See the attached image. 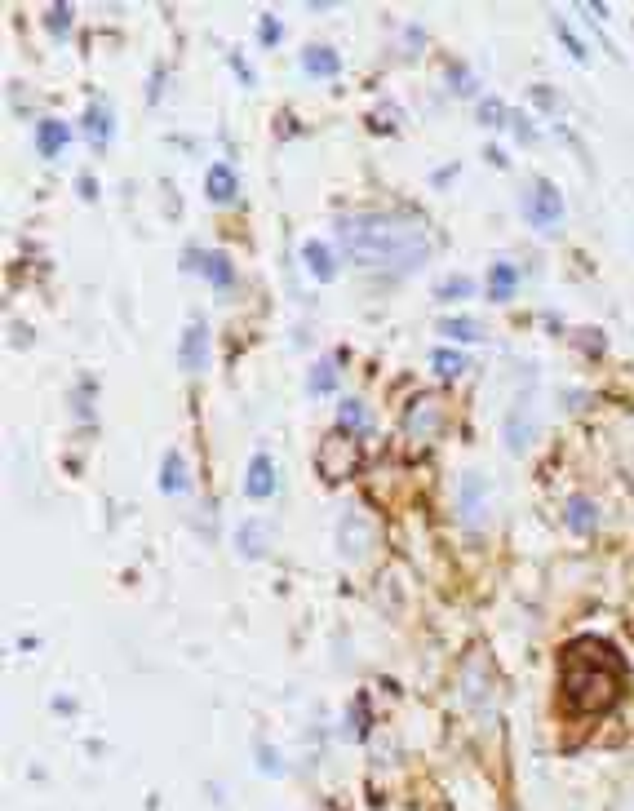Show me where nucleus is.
<instances>
[{"mask_svg": "<svg viewBox=\"0 0 634 811\" xmlns=\"http://www.w3.org/2000/svg\"><path fill=\"white\" fill-rule=\"evenodd\" d=\"M519 289V266L515 262H493V271H488V297L493 302H510Z\"/></svg>", "mask_w": 634, "mask_h": 811, "instance_id": "obj_13", "label": "nucleus"}, {"mask_svg": "<svg viewBox=\"0 0 634 811\" xmlns=\"http://www.w3.org/2000/svg\"><path fill=\"white\" fill-rule=\"evenodd\" d=\"M550 23H555V36H559V40H564V49H568V54H572V58H577V63H590L586 45H581V40H577V36H572V32H568V23H564V18H550Z\"/></svg>", "mask_w": 634, "mask_h": 811, "instance_id": "obj_22", "label": "nucleus"}, {"mask_svg": "<svg viewBox=\"0 0 634 811\" xmlns=\"http://www.w3.org/2000/svg\"><path fill=\"white\" fill-rule=\"evenodd\" d=\"M89 142H94V147H102V142H107L111 138V111L107 107H89Z\"/></svg>", "mask_w": 634, "mask_h": 811, "instance_id": "obj_20", "label": "nucleus"}, {"mask_svg": "<svg viewBox=\"0 0 634 811\" xmlns=\"http://www.w3.org/2000/svg\"><path fill=\"white\" fill-rule=\"evenodd\" d=\"M337 240L360 271L382 275H413L431 253L426 227L395 218V213H351V218L337 222Z\"/></svg>", "mask_w": 634, "mask_h": 811, "instance_id": "obj_1", "label": "nucleus"}, {"mask_svg": "<svg viewBox=\"0 0 634 811\" xmlns=\"http://www.w3.org/2000/svg\"><path fill=\"white\" fill-rule=\"evenodd\" d=\"M333 382H337V377H333V364H315V373H311V390H315V395H329Z\"/></svg>", "mask_w": 634, "mask_h": 811, "instance_id": "obj_25", "label": "nucleus"}, {"mask_svg": "<svg viewBox=\"0 0 634 811\" xmlns=\"http://www.w3.org/2000/svg\"><path fill=\"white\" fill-rule=\"evenodd\" d=\"M235 191H240V178H235V169H231V164H222V160H213L209 173H204V195H209L213 204H231Z\"/></svg>", "mask_w": 634, "mask_h": 811, "instance_id": "obj_9", "label": "nucleus"}, {"mask_svg": "<svg viewBox=\"0 0 634 811\" xmlns=\"http://www.w3.org/2000/svg\"><path fill=\"white\" fill-rule=\"evenodd\" d=\"M453 89H457V94H475V85H470L466 67H453Z\"/></svg>", "mask_w": 634, "mask_h": 811, "instance_id": "obj_28", "label": "nucleus"}, {"mask_svg": "<svg viewBox=\"0 0 634 811\" xmlns=\"http://www.w3.org/2000/svg\"><path fill=\"white\" fill-rule=\"evenodd\" d=\"M621 683H626V661L603 639H572L559 656V687L572 714H608L621 701Z\"/></svg>", "mask_w": 634, "mask_h": 811, "instance_id": "obj_2", "label": "nucleus"}, {"mask_svg": "<svg viewBox=\"0 0 634 811\" xmlns=\"http://www.w3.org/2000/svg\"><path fill=\"white\" fill-rule=\"evenodd\" d=\"M204 280H209L213 289H231V284H235V266H231L227 253H209V258H204Z\"/></svg>", "mask_w": 634, "mask_h": 811, "instance_id": "obj_16", "label": "nucleus"}, {"mask_svg": "<svg viewBox=\"0 0 634 811\" xmlns=\"http://www.w3.org/2000/svg\"><path fill=\"white\" fill-rule=\"evenodd\" d=\"M630 488H634V470H630Z\"/></svg>", "mask_w": 634, "mask_h": 811, "instance_id": "obj_29", "label": "nucleus"}, {"mask_svg": "<svg viewBox=\"0 0 634 811\" xmlns=\"http://www.w3.org/2000/svg\"><path fill=\"white\" fill-rule=\"evenodd\" d=\"M258 36H262V45H275V40H280V36H284V27H280V23H275V18H271V14H262V23H258Z\"/></svg>", "mask_w": 634, "mask_h": 811, "instance_id": "obj_26", "label": "nucleus"}, {"mask_svg": "<svg viewBox=\"0 0 634 811\" xmlns=\"http://www.w3.org/2000/svg\"><path fill=\"white\" fill-rule=\"evenodd\" d=\"M240 554H249V559H258L262 554V523H244L240 528Z\"/></svg>", "mask_w": 634, "mask_h": 811, "instance_id": "obj_23", "label": "nucleus"}, {"mask_svg": "<svg viewBox=\"0 0 634 811\" xmlns=\"http://www.w3.org/2000/svg\"><path fill=\"white\" fill-rule=\"evenodd\" d=\"M457 510H462V523L466 528H479L488 515V484L479 470H466L462 479V492H457Z\"/></svg>", "mask_w": 634, "mask_h": 811, "instance_id": "obj_5", "label": "nucleus"}, {"mask_svg": "<svg viewBox=\"0 0 634 811\" xmlns=\"http://www.w3.org/2000/svg\"><path fill=\"white\" fill-rule=\"evenodd\" d=\"M302 67L311 71V76H337V71H342V58H337V49H329V45H306Z\"/></svg>", "mask_w": 634, "mask_h": 811, "instance_id": "obj_14", "label": "nucleus"}, {"mask_svg": "<svg viewBox=\"0 0 634 811\" xmlns=\"http://www.w3.org/2000/svg\"><path fill=\"white\" fill-rule=\"evenodd\" d=\"M302 262H306V271H311L320 284H329L333 275H337V266H333V258H329V249H324L320 240H306V244H302Z\"/></svg>", "mask_w": 634, "mask_h": 811, "instance_id": "obj_15", "label": "nucleus"}, {"mask_svg": "<svg viewBox=\"0 0 634 811\" xmlns=\"http://www.w3.org/2000/svg\"><path fill=\"white\" fill-rule=\"evenodd\" d=\"M337 426H342V430H355V435H364V430H368V413H364L360 399H346V404L337 408Z\"/></svg>", "mask_w": 634, "mask_h": 811, "instance_id": "obj_18", "label": "nucleus"}, {"mask_svg": "<svg viewBox=\"0 0 634 811\" xmlns=\"http://www.w3.org/2000/svg\"><path fill=\"white\" fill-rule=\"evenodd\" d=\"M479 116H484V125H493V129L506 125V107H501L497 98H484V102H479Z\"/></svg>", "mask_w": 634, "mask_h": 811, "instance_id": "obj_24", "label": "nucleus"}, {"mask_svg": "<svg viewBox=\"0 0 634 811\" xmlns=\"http://www.w3.org/2000/svg\"><path fill=\"white\" fill-rule=\"evenodd\" d=\"M470 293H475V280H470V275H448V280L435 289L439 302H466Z\"/></svg>", "mask_w": 634, "mask_h": 811, "instance_id": "obj_17", "label": "nucleus"}, {"mask_svg": "<svg viewBox=\"0 0 634 811\" xmlns=\"http://www.w3.org/2000/svg\"><path fill=\"white\" fill-rule=\"evenodd\" d=\"M275 488H280L275 461L267 453H253L249 470H244V497H249V501H267V497H275Z\"/></svg>", "mask_w": 634, "mask_h": 811, "instance_id": "obj_7", "label": "nucleus"}, {"mask_svg": "<svg viewBox=\"0 0 634 811\" xmlns=\"http://www.w3.org/2000/svg\"><path fill=\"white\" fill-rule=\"evenodd\" d=\"M564 523H568V532H577V537H590V532L599 528V506L590 497H568L564 501Z\"/></svg>", "mask_w": 634, "mask_h": 811, "instance_id": "obj_10", "label": "nucleus"}, {"mask_svg": "<svg viewBox=\"0 0 634 811\" xmlns=\"http://www.w3.org/2000/svg\"><path fill=\"white\" fill-rule=\"evenodd\" d=\"M187 461H182L178 448H169L165 461H160V492H169V497H182L187 492Z\"/></svg>", "mask_w": 634, "mask_h": 811, "instance_id": "obj_12", "label": "nucleus"}, {"mask_svg": "<svg viewBox=\"0 0 634 811\" xmlns=\"http://www.w3.org/2000/svg\"><path fill=\"white\" fill-rule=\"evenodd\" d=\"M178 364L187 368V373H204V368H209V328H204V320L187 324V333H182V342H178Z\"/></svg>", "mask_w": 634, "mask_h": 811, "instance_id": "obj_6", "label": "nucleus"}, {"mask_svg": "<svg viewBox=\"0 0 634 811\" xmlns=\"http://www.w3.org/2000/svg\"><path fill=\"white\" fill-rule=\"evenodd\" d=\"M32 142H36V151L45 160H54L58 151L71 142V129H67V120H40V125L32 129Z\"/></svg>", "mask_w": 634, "mask_h": 811, "instance_id": "obj_11", "label": "nucleus"}, {"mask_svg": "<svg viewBox=\"0 0 634 811\" xmlns=\"http://www.w3.org/2000/svg\"><path fill=\"white\" fill-rule=\"evenodd\" d=\"M524 218H528V227H537V231L559 227V222H564V191H559L550 178H537L533 187L524 191Z\"/></svg>", "mask_w": 634, "mask_h": 811, "instance_id": "obj_3", "label": "nucleus"}, {"mask_svg": "<svg viewBox=\"0 0 634 811\" xmlns=\"http://www.w3.org/2000/svg\"><path fill=\"white\" fill-rule=\"evenodd\" d=\"M528 439H533V399H515V408H510V417H506L510 453H524Z\"/></svg>", "mask_w": 634, "mask_h": 811, "instance_id": "obj_8", "label": "nucleus"}, {"mask_svg": "<svg viewBox=\"0 0 634 811\" xmlns=\"http://www.w3.org/2000/svg\"><path fill=\"white\" fill-rule=\"evenodd\" d=\"M315 466H320L324 479H346L355 470V444L346 435H329L315 448Z\"/></svg>", "mask_w": 634, "mask_h": 811, "instance_id": "obj_4", "label": "nucleus"}, {"mask_svg": "<svg viewBox=\"0 0 634 811\" xmlns=\"http://www.w3.org/2000/svg\"><path fill=\"white\" fill-rule=\"evenodd\" d=\"M431 364L439 368V377H462L466 373V355L462 351H435Z\"/></svg>", "mask_w": 634, "mask_h": 811, "instance_id": "obj_21", "label": "nucleus"}, {"mask_svg": "<svg viewBox=\"0 0 634 811\" xmlns=\"http://www.w3.org/2000/svg\"><path fill=\"white\" fill-rule=\"evenodd\" d=\"M63 27H71V9L54 5V9H49V32H63Z\"/></svg>", "mask_w": 634, "mask_h": 811, "instance_id": "obj_27", "label": "nucleus"}, {"mask_svg": "<svg viewBox=\"0 0 634 811\" xmlns=\"http://www.w3.org/2000/svg\"><path fill=\"white\" fill-rule=\"evenodd\" d=\"M439 333L453 337V342H479V337H484V328H479L475 320H466V315H457V320H444V324H439Z\"/></svg>", "mask_w": 634, "mask_h": 811, "instance_id": "obj_19", "label": "nucleus"}]
</instances>
